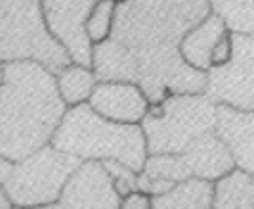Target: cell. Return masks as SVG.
<instances>
[{
	"instance_id": "cell-1",
	"label": "cell",
	"mask_w": 254,
	"mask_h": 209,
	"mask_svg": "<svg viewBox=\"0 0 254 209\" xmlns=\"http://www.w3.org/2000/svg\"><path fill=\"white\" fill-rule=\"evenodd\" d=\"M208 13V0H127L117 4L111 39L134 56L138 87L151 105L174 94H204L206 73L184 62L180 44Z\"/></svg>"
},
{
	"instance_id": "cell-2",
	"label": "cell",
	"mask_w": 254,
	"mask_h": 209,
	"mask_svg": "<svg viewBox=\"0 0 254 209\" xmlns=\"http://www.w3.org/2000/svg\"><path fill=\"white\" fill-rule=\"evenodd\" d=\"M67 109L50 69L37 62L4 64L0 157L21 161L52 144Z\"/></svg>"
},
{
	"instance_id": "cell-3",
	"label": "cell",
	"mask_w": 254,
	"mask_h": 209,
	"mask_svg": "<svg viewBox=\"0 0 254 209\" xmlns=\"http://www.w3.org/2000/svg\"><path fill=\"white\" fill-rule=\"evenodd\" d=\"M52 146L80 161H119L140 173L149 156L141 125H123L96 113L88 104L69 107Z\"/></svg>"
},
{
	"instance_id": "cell-4",
	"label": "cell",
	"mask_w": 254,
	"mask_h": 209,
	"mask_svg": "<svg viewBox=\"0 0 254 209\" xmlns=\"http://www.w3.org/2000/svg\"><path fill=\"white\" fill-rule=\"evenodd\" d=\"M37 62L58 75L71 66L44 21L42 0H0V64Z\"/></svg>"
},
{
	"instance_id": "cell-5",
	"label": "cell",
	"mask_w": 254,
	"mask_h": 209,
	"mask_svg": "<svg viewBox=\"0 0 254 209\" xmlns=\"http://www.w3.org/2000/svg\"><path fill=\"white\" fill-rule=\"evenodd\" d=\"M82 161L52 144L21 161L0 157V184L15 209L56 206L69 177Z\"/></svg>"
},
{
	"instance_id": "cell-6",
	"label": "cell",
	"mask_w": 254,
	"mask_h": 209,
	"mask_svg": "<svg viewBox=\"0 0 254 209\" xmlns=\"http://www.w3.org/2000/svg\"><path fill=\"white\" fill-rule=\"evenodd\" d=\"M218 105L204 94H174L151 105L141 129L149 154H184L186 148L216 129Z\"/></svg>"
},
{
	"instance_id": "cell-7",
	"label": "cell",
	"mask_w": 254,
	"mask_h": 209,
	"mask_svg": "<svg viewBox=\"0 0 254 209\" xmlns=\"http://www.w3.org/2000/svg\"><path fill=\"white\" fill-rule=\"evenodd\" d=\"M204 96L216 105L254 111V35H233V56L206 73Z\"/></svg>"
},
{
	"instance_id": "cell-8",
	"label": "cell",
	"mask_w": 254,
	"mask_h": 209,
	"mask_svg": "<svg viewBox=\"0 0 254 209\" xmlns=\"http://www.w3.org/2000/svg\"><path fill=\"white\" fill-rule=\"evenodd\" d=\"M98 0H42L44 21L76 66H92V40L86 21Z\"/></svg>"
},
{
	"instance_id": "cell-9",
	"label": "cell",
	"mask_w": 254,
	"mask_h": 209,
	"mask_svg": "<svg viewBox=\"0 0 254 209\" xmlns=\"http://www.w3.org/2000/svg\"><path fill=\"white\" fill-rule=\"evenodd\" d=\"M123 200L103 163L82 161L69 177L58 206L62 209H121Z\"/></svg>"
},
{
	"instance_id": "cell-10",
	"label": "cell",
	"mask_w": 254,
	"mask_h": 209,
	"mask_svg": "<svg viewBox=\"0 0 254 209\" xmlns=\"http://www.w3.org/2000/svg\"><path fill=\"white\" fill-rule=\"evenodd\" d=\"M88 105L102 117L123 125H141L151 107L147 96L134 83H98Z\"/></svg>"
},
{
	"instance_id": "cell-11",
	"label": "cell",
	"mask_w": 254,
	"mask_h": 209,
	"mask_svg": "<svg viewBox=\"0 0 254 209\" xmlns=\"http://www.w3.org/2000/svg\"><path fill=\"white\" fill-rule=\"evenodd\" d=\"M216 134L228 146L235 167L254 177V111L218 105Z\"/></svg>"
},
{
	"instance_id": "cell-12",
	"label": "cell",
	"mask_w": 254,
	"mask_h": 209,
	"mask_svg": "<svg viewBox=\"0 0 254 209\" xmlns=\"http://www.w3.org/2000/svg\"><path fill=\"white\" fill-rule=\"evenodd\" d=\"M193 179L216 183L235 169V161L229 154L228 146L216 134V131L206 132L201 138L186 148L182 154Z\"/></svg>"
},
{
	"instance_id": "cell-13",
	"label": "cell",
	"mask_w": 254,
	"mask_h": 209,
	"mask_svg": "<svg viewBox=\"0 0 254 209\" xmlns=\"http://www.w3.org/2000/svg\"><path fill=\"white\" fill-rule=\"evenodd\" d=\"M229 33L228 25L216 13H208L199 25H195L180 44V54L190 67L208 73L212 69V52L216 44Z\"/></svg>"
},
{
	"instance_id": "cell-14",
	"label": "cell",
	"mask_w": 254,
	"mask_h": 209,
	"mask_svg": "<svg viewBox=\"0 0 254 209\" xmlns=\"http://www.w3.org/2000/svg\"><path fill=\"white\" fill-rule=\"evenodd\" d=\"M191 177L182 154H149L138 173V192L157 198Z\"/></svg>"
},
{
	"instance_id": "cell-15",
	"label": "cell",
	"mask_w": 254,
	"mask_h": 209,
	"mask_svg": "<svg viewBox=\"0 0 254 209\" xmlns=\"http://www.w3.org/2000/svg\"><path fill=\"white\" fill-rule=\"evenodd\" d=\"M90 69L100 83H134L138 85V64L134 56L115 39L92 46Z\"/></svg>"
},
{
	"instance_id": "cell-16",
	"label": "cell",
	"mask_w": 254,
	"mask_h": 209,
	"mask_svg": "<svg viewBox=\"0 0 254 209\" xmlns=\"http://www.w3.org/2000/svg\"><path fill=\"white\" fill-rule=\"evenodd\" d=\"M210 209H254V177L235 169L218 179L212 190Z\"/></svg>"
},
{
	"instance_id": "cell-17",
	"label": "cell",
	"mask_w": 254,
	"mask_h": 209,
	"mask_svg": "<svg viewBox=\"0 0 254 209\" xmlns=\"http://www.w3.org/2000/svg\"><path fill=\"white\" fill-rule=\"evenodd\" d=\"M214 183L188 179L163 196L151 198V209H210Z\"/></svg>"
},
{
	"instance_id": "cell-18",
	"label": "cell",
	"mask_w": 254,
	"mask_h": 209,
	"mask_svg": "<svg viewBox=\"0 0 254 209\" xmlns=\"http://www.w3.org/2000/svg\"><path fill=\"white\" fill-rule=\"evenodd\" d=\"M56 83L65 105L75 107V105L88 104L90 96L100 81L90 67L71 64L56 75Z\"/></svg>"
},
{
	"instance_id": "cell-19",
	"label": "cell",
	"mask_w": 254,
	"mask_h": 209,
	"mask_svg": "<svg viewBox=\"0 0 254 209\" xmlns=\"http://www.w3.org/2000/svg\"><path fill=\"white\" fill-rule=\"evenodd\" d=\"M210 12L216 13L233 35H254V0H208Z\"/></svg>"
},
{
	"instance_id": "cell-20",
	"label": "cell",
	"mask_w": 254,
	"mask_h": 209,
	"mask_svg": "<svg viewBox=\"0 0 254 209\" xmlns=\"http://www.w3.org/2000/svg\"><path fill=\"white\" fill-rule=\"evenodd\" d=\"M115 12H117L115 0H98L96 2L94 10L88 15V21H86V33H88L92 44L103 42L111 37Z\"/></svg>"
},
{
	"instance_id": "cell-21",
	"label": "cell",
	"mask_w": 254,
	"mask_h": 209,
	"mask_svg": "<svg viewBox=\"0 0 254 209\" xmlns=\"http://www.w3.org/2000/svg\"><path fill=\"white\" fill-rule=\"evenodd\" d=\"M103 167L109 173L117 192L123 198L138 192V173L134 169H130L125 163H119V161H105Z\"/></svg>"
},
{
	"instance_id": "cell-22",
	"label": "cell",
	"mask_w": 254,
	"mask_h": 209,
	"mask_svg": "<svg viewBox=\"0 0 254 209\" xmlns=\"http://www.w3.org/2000/svg\"><path fill=\"white\" fill-rule=\"evenodd\" d=\"M233 56V35L228 33L224 39L220 40L212 52V67H222L226 66Z\"/></svg>"
},
{
	"instance_id": "cell-23",
	"label": "cell",
	"mask_w": 254,
	"mask_h": 209,
	"mask_svg": "<svg viewBox=\"0 0 254 209\" xmlns=\"http://www.w3.org/2000/svg\"><path fill=\"white\" fill-rule=\"evenodd\" d=\"M121 209H151V198L141 192H134L123 200Z\"/></svg>"
},
{
	"instance_id": "cell-24",
	"label": "cell",
	"mask_w": 254,
	"mask_h": 209,
	"mask_svg": "<svg viewBox=\"0 0 254 209\" xmlns=\"http://www.w3.org/2000/svg\"><path fill=\"white\" fill-rule=\"evenodd\" d=\"M0 209H15L12 204V200L8 198V194H6V190H4L2 184H0Z\"/></svg>"
},
{
	"instance_id": "cell-25",
	"label": "cell",
	"mask_w": 254,
	"mask_h": 209,
	"mask_svg": "<svg viewBox=\"0 0 254 209\" xmlns=\"http://www.w3.org/2000/svg\"><path fill=\"white\" fill-rule=\"evenodd\" d=\"M35 209H62V208L56 204V206H46V208H35Z\"/></svg>"
},
{
	"instance_id": "cell-26",
	"label": "cell",
	"mask_w": 254,
	"mask_h": 209,
	"mask_svg": "<svg viewBox=\"0 0 254 209\" xmlns=\"http://www.w3.org/2000/svg\"><path fill=\"white\" fill-rule=\"evenodd\" d=\"M2 73H4V64H0V83H2Z\"/></svg>"
}]
</instances>
